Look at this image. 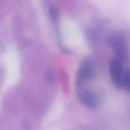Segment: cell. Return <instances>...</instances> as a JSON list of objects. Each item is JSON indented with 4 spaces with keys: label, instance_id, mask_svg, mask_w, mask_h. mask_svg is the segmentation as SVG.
<instances>
[{
    "label": "cell",
    "instance_id": "obj_1",
    "mask_svg": "<svg viewBox=\"0 0 130 130\" xmlns=\"http://www.w3.org/2000/svg\"><path fill=\"white\" fill-rule=\"evenodd\" d=\"M108 44L112 48L116 57L123 62L128 57L127 43L125 36L120 31L115 30L109 34L106 37Z\"/></svg>",
    "mask_w": 130,
    "mask_h": 130
},
{
    "label": "cell",
    "instance_id": "obj_2",
    "mask_svg": "<svg viewBox=\"0 0 130 130\" xmlns=\"http://www.w3.org/2000/svg\"><path fill=\"white\" fill-rule=\"evenodd\" d=\"M97 65L91 58H85L80 63L76 78V85L80 88L86 81L93 78L97 73Z\"/></svg>",
    "mask_w": 130,
    "mask_h": 130
},
{
    "label": "cell",
    "instance_id": "obj_3",
    "mask_svg": "<svg viewBox=\"0 0 130 130\" xmlns=\"http://www.w3.org/2000/svg\"><path fill=\"white\" fill-rule=\"evenodd\" d=\"M123 63L122 60L115 57L111 60L109 64V72L111 81L114 86L118 89L122 88L124 74Z\"/></svg>",
    "mask_w": 130,
    "mask_h": 130
},
{
    "label": "cell",
    "instance_id": "obj_4",
    "mask_svg": "<svg viewBox=\"0 0 130 130\" xmlns=\"http://www.w3.org/2000/svg\"><path fill=\"white\" fill-rule=\"evenodd\" d=\"M78 99L81 104L90 109L97 108L101 103V98L96 91L86 89L81 91L78 94Z\"/></svg>",
    "mask_w": 130,
    "mask_h": 130
},
{
    "label": "cell",
    "instance_id": "obj_5",
    "mask_svg": "<svg viewBox=\"0 0 130 130\" xmlns=\"http://www.w3.org/2000/svg\"><path fill=\"white\" fill-rule=\"evenodd\" d=\"M48 15L52 23L54 25H57L59 18V13L58 8L54 5L50 6L48 9Z\"/></svg>",
    "mask_w": 130,
    "mask_h": 130
},
{
    "label": "cell",
    "instance_id": "obj_6",
    "mask_svg": "<svg viewBox=\"0 0 130 130\" xmlns=\"http://www.w3.org/2000/svg\"><path fill=\"white\" fill-rule=\"evenodd\" d=\"M123 88L127 92L130 93V69H127L124 71L122 80Z\"/></svg>",
    "mask_w": 130,
    "mask_h": 130
}]
</instances>
